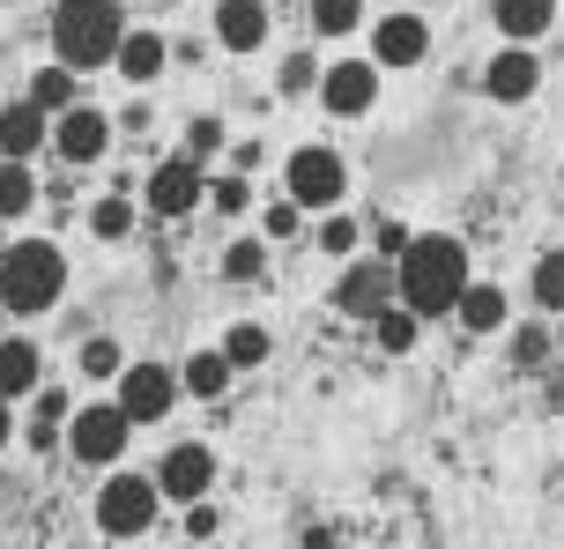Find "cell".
<instances>
[{
    "label": "cell",
    "mask_w": 564,
    "mask_h": 549,
    "mask_svg": "<svg viewBox=\"0 0 564 549\" xmlns=\"http://www.w3.org/2000/svg\"><path fill=\"white\" fill-rule=\"evenodd\" d=\"M394 275H401V305L416 319H438V312H453L460 289H468V245L446 238V231H423V238H409V253L394 261Z\"/></svg>",
    "instance_id": "1"
},
{
    "label": "cell",
    "mask_w": 564,
    "mask_h": 549,
    "mask_svg": "<svg viewBox=\"0 0 564 549\" xmlns=\"http://www.w3.org/2000/svg\"><path fill=\"white\" fill-rule=\"evenodd\" d=\"M67 297V253L53 238H23L0 253V305L8 312H53Z\"/></svg>",
    "instance_id": "2"
},
{
    "label": "cell",
    "mask_w": 564,
    "mask_h": 549,
    "mask_svg": "<svg viewBox=\"0 0 564 549\" xmlns=\"http://www.w3.org/2000/svg\"><path fill=\"white\" fill-rule=\"evenodd\" d=\"M119 37H127L119 0H59L53 8V53H59V67H75V75L119 59Z\"/></svg>",
    "instance_id": "3"
},
{
    "label": "cell",
    "mask_w": 564,
    "mask_h": 549,
    "mask_svg": "<svg viewBox=\"0 0 564 549\" xmlns=\"http://www.w3.org/2000/svg\"><path fill=\"white\" fill-rule=\"evenodd\" d=\"M156 497H164L156 475H105V491H97V527L127 542V535H141V527L156 520Z\"/></svg>",
    "instance_id": "4"
},
{
    "label": "cell",
    "mask_w": 564,
    "mask_h": 549,
    "mask_svg": "<svg viewBox=\"0 0 564 549\" xmlns=\"http://www.w3.org/2000/svg\"><path fill=\"white\" fill-rule=\"evenodd\" d=\"M127 431H134V424H127V408H119V402L75 408V416H67V453H75V461H89V468H105V461H119V453H127Z\"/></svg>",
    "instance_id": "5"
},
{
    "label": "cell",
    "mask_w": 564,
    "mask_h": 549,
    "mask_svg": "<svg viewBox=\"0 0 564 549\" xmlns=\"http://www.w3.org/2000/svg\"><path fill=\"white\" fill-rule=\"evenodd\" d=\"M282 186H290V201H297V208H341L349 172H341L335 149H297V156L282 164Z\"/></svg>",
    "instance_id": "6"
},
{
    "label": "cell",
    "mask_w": 564,
    "mask_h": 549,
    "mask_svg": "<svg viewBox=\"0 0 564 549\" xmlns=\"http://www.w3.org/2000/svg\"><path fill=\"white\" fill-rule=\"evenodd\" d=\"M186 386H178V372H164V364H127L119 372V408H127V424H164V408L178 402Z\"/></svg>",
    "instance_id": "7"
},
{
    "label": "cell",
    "mask_w": 564,
    "mask_h": 549,
    "mask_svg": "<svg viewBox=\"0 0 564 549\" xmlns=\"http://www.w3.org/2000/svg\"><path fill=\"white\" fill-rule=\"evenodd\" d=\"M371 97H379V67L371 59H335V67H319V105L335 119H365Z\"/></svg>",
    "instance_id": "8"
},
{
    "label": "cell",
    "mask_w": 564,
    "mask_h": 549,
    "mask_svg": "<svg viewBox=\"0 0 564 549\" xmlns=\"http://www.w3.org/2000/svg\"><path fill=\"white\" fill-rule=\"evenodd\" d=\"M394 297H401L394 261H365V267H349V275L335 283V305H341V312H357V319H379Z\"/></svg>",
    "instance_id": "9"
},
{
    "label": "cell",
    "mask_w": 564,
    "mask_h": 549,
    "mask_svg": "<svg viewBox=\"0 0 564 549\" xmlns=\"http://www.w3.org/2000/svg\"><path fill=\"white\" fill-rule=\"evenodd\" d=\"M200 201H208V186H200L194 156H164L149 172V216H194Z\"/></svg>",
    "instance_id": "10"
},
{
    "label": "cell",
    "mask_w": 564,
    "mask_h": 549,
    "mask_svg": "<svg viewBox=\"0 0 564 549\" xmlns=\"http://www.w3.org/2000/svg\"><path fill=\"white\" fill-rule=\"evenodd\" d=\"M423 53H431V23L423 15H379V30H371V67H423Z\"/></svg>",
    "instance_id": "11"
},
{
    "label": "cell",
    "mask_w": 564,
    "mask_h": 549,
    "mask_svg": "<svg viewBox=\"0 0 564 549\" xmlns=\"http://www.w3.org/2000/svg\"><path fill=\"white\" fill-rule=\"evenodd\" d=\"M105 142H112V119H105V112H89V105L59 112V127H53V156H59V164H97Z\"/></svg>",
    "instance_id": "12"
},
{
    "label": "cell",
    "mask_w": 564,
    "mask_h": 549,
    "mask_svg": "<svg viewBox=\"0 0 564 549\" xmlns=\"http://www.w3.org/2000/svg\"><path fill=\"white\" fill-rule=\"evenodd\" d=\"M208 483H216V453L208 446H171L164 453V468H156V491L164 497H208Z\"/></svg>",
    "instance_id": "13"
},
{
    "label": "cell",
    "mask_w": 564,
    "mask_h": 549,
    "mask_svg": "<svg viewBox=\"0 0 564 549\" xmlns=\"http://www.w3.org/2000/svg\"><path fill=\"white\" fill-rule=\"evenodd\" d=\"M535 83H542V67H535V53H528V45H506V53L482 67V89H490L498 105H520V97H535Z\"/></svg>",
    "instance_id": "14"
},
{
    "label": "cell",
    "mask_w": 564,
    "mask_h": 549,
    "mask_svg": "<svg viewBox=\"0 0 564 549\" xmlns=\"http://www.w3.org/2000/svg\"><path fill=\"white\" fill-rule=\"evenodd\" d=\"M37 386H45V356H37V342H23V334H0V402L37 394Z\"/></svg>",
    "instance_id": "15"
},
{
    "label": "cell",
    "mask_w": 564,
    "mask_h": 549,
    "mask_svg": "<svg viewBox=\"0 0 564 549\" xmlns=\"http://www.w3.org/2000/svg\"><path fill=\"white\" fill-rule=\"evenodd\" d=\"M216 37H224L230 53H253L260 37H268V8L260 0H216Z\"/></svg>",
    "instance_id": "16"
},
{
    "label": "cell",
    "mask_w": 564,
    "mask_h": 549,
    "mask_svg": "<svg viewBox=\"0 0 564 549\" xmlns=\"http://www.w3.org/2000/svg\"><path fill=\"white\" fill-rule=\"evenodd\" d=\"M37 149H45V112H37V105H8V112H0V156H8V164H23V156H37Z\"/></svg>",
    "instance_id": "17"
},
{
    "label": "cell",
    "mask_w": 564,
    "mask_h": 549,
    "mask_svg": "<svg viewBox=\"0 0 564 549\" xmlns=\"http://www.w3.org/2000/svg\"><path fill=\"white\" fill-rule=\"evenodd\" d=\"M178 386H186L194 402H224V394H230V356H224V349H194L186 372H178Z\"/></svg>",
    "instance_id": "18"
},
{
    "label": "cell",
    "mask_w": 564,
    "mask_h": 549,
    "mask_svg": "<svg viewBox=\"0 0 564 549\" xmlns=\"http://www.w3.org/2000/svg\"><path fill=\"white\" fill-rule=\"evenodd\" d=\"M112 67L127 75V83H156V75H164V37H156V30H127Z\"/></svg>",
    "instance_id": "19"
},
{
    "label": "cell",
    "mask_w": 564,
    "mask_h": 549,
    "mask_svg": "<svg viewBox=\"0 0 564 549\" xmlns=\"http://www.w3.org/2000/svg\"><path fill=\"white\" fill-rule=\"evenodd\" d=\"M453 312H460L468 334H498V327H506V289H498V283H468Z\"/></svg>",
    "instance_id": "20"
},
{
    "label": "cell",
    "mask_w": 564,
    "mask_h": 549,
    "mask_svg": "<svg viewBox=\"0 0 564 549\" xmlns=\"http://www.w3.org/2000/svg\"><path fill=\"white\" fill-rule=\"evenodd\" d=\"M550 15H557V0H498V30H506L512 45L542 37V30H550Z\"/></svg>",
    "instance_id": "21"
},
{
    "label": "cell",
    "mask_w": 564,
    "mask_h": 549,
    "mask_svg": "<svg viewBox=\"0 0 564 549\" xmlns=\"http://www.w3.org/2000/svg\"><path fill=\"white\" fill-rule=\"evenodd\" d=\"M30 105H37V112H75V67H37V75H30Z\"/></svg>",
    "instance_id": "22"
},
{
    "label": "cell",
    "mask_w": 564,
    "mask_h": 549,
    "mask_svg": "<svg viewBox=\"0 0 564 549\" xmlns=\"http://www.w3.org/2000/svg\"><path fill=\"white\" fill-rule=\"evenodd\" d=\"M67 416H75V408H67V394H53V386H37V402H30V446L45 453V446H53V438L67 431Z\"/></svg>",
    "instance_id": "23"
},
{
    "label": "cell",
    "mask_w": 564,
    "mask_h": 549,
    "mask_svg": "<svg viewBox=\"0 0 564 549\" xmlns=\"http://www.w3.org/2000/svg\"><path fill=\"white\" fill-rule=\"evenodd\" d=\"M230 356V372H253V364H268V327H253V319H238V327H224V342H216Z\"/></svg>",
    "instance_id": "24"
},
{
    "label": "cell",
    "mask_w": 564,
    "mask_h": 549,
    "mask_svg": "<svg viewBox=\"0 0 564 549\" xmlns=\"http://www.w3.org/2000/svg\"><path fill=\"white\" fill-rule=\"evenodd\" d=\"M357 15H365V0H312V30L319 37H349Z\"/></svg>",
    "instance_id": "25"
},
{
    "label": "cell",
    "mask_w": 564,
    "mask_h": 549,
    "mask_svg": "<svg viewBox=\"0 0 564 549\" xmlns=\"http://www.w3.org/2000/svg\"><path fill=\"white\" fill-rule=\"evenodd\" d=\"M260 267H268V238H238L224 253V275L230 283H260Z\"/></svg>",
    "instance_id": "26"
},
{
    "label": "cell",
    "mask_w": 564,
    "mask_h": 549,
    "mask_svg": "<svg viewBox=\"0 0 564 549\" xmlns=\"http://www.w3.org/2000/svg\"><path fill=\"white\" fill-rule=\"evenodd\" d=\"M30 201H37V178L23 164H0V216H23Z\"/></svg>",
    "instance_id": "27"
},
{
    "label": "cell",
    "mask_w": 564,
    "mask_h": 549,
    "mask_svg": "<svg viewBox=\"0 0 564 549\" xmlns=\"http://www.w3.org/2000/svg\"><path fill=\"white\" fill-rule=\"evenodd\" d=\"M535 305L542 312H564V253H542L535 261Z\"/></svg>",
    "instance_id": "28"
},
{
    "label": "cell",
    "mask_w": 564,
    "mask_h": 549,
    "mask_svg": "<svg viewBox=\"0 0 564 549\" xmlns=\"http://www.w3.org/2000/svg\"><path fill=\"white\" fill-rule=\"evenodd\" d=\"M208 208H216V216H246V208H253V186H246L238 172H230V178H208Z\"/></svg>",
    "instance_id": "29"
},
{
    "label": "cell",
    "mask_w": 564,
    "mask_h": 549,
    "mask_svg": "<svg viewBox=\"0 0 564 549\" xmlns=\"http://www.w3.org/2000/svg\"><path fill=\"white\" fill-rule=\"evenodd\" d=\"M371 327H379V349H416V312H394V305H387V312L371 319Z\"/></svg>",
    "instance_id": "30"
},
{
    "label": "cell",
    "mask_w": 564,
    "mask_h": 549,
    "mask_svg": "<svg viewBox=\"0 0 564 549\" xmlns=\"http://www.w3.org/2000/svg\"><path fill=\"white\" fill-rule=\"evenodd\" d=\"M83 372H89V378H119V372H127V356H119V342H112V334L83 342Z\"/></svg>",
    "instance_id": "31"
},
{
    "label": "cell",
    "mask_w": 564,
    "mask_h": 549,
    "mask_svg": "<svg viewBox=\"0 0 564 549\" xmlns=\"http://www.w3.org/2000/svg\"><path fill=\"white\" fill-rule=\"evenodd\" d=\"M550 349H557V334H550V327H520V334H512V364H520V372H535Z\"/></svg>",
    "instance_id": "32"
},
{
    "label": "cell",
    "mask_w": 564,
    "mask_h": 549,
    "mask_svg": "<svg viewBox=\"0 0 564 549\" xmlns=\"http://www.w3.org/2000/svg\"><path fill=\"white\" fill-rule=\"evenodd\" d=\"M89 231H97V238H127V231H134V208H127V201H97V208H89Z\"/></svg>",
    "instance_id": "33"
},
{
    "label": "cell",
    "mask_w": 564,
    "mask_h": 549,
    "mask_svg": "<svg viewBox=\"0 0 564 549\" xmlns=\"http://www.w3.org/2000/svg\"><path fill=\"white\" fill-rule=\"evenodd\" d=\"M319 245H327V253H357V216H327V223H319Z\"/></svg>",
    "instance_id": "34"
},
{
    "label": "cell",
    "mask_w": 564,
    "mask_h": 549,
    "mask_svg": "<svg viewBox=\"0 0 564 549\" xmlns=\"http://www.w3.org/2000/svg\"><path fill=\"white\" fill-rule=\"evenodd\" d=\"M216 527H224V513H216L208 497H194V505H186V535H194V542H208Z\"/></svg>",
    "instance_id": "35"
},
{
    "label": "cell",
    "mask_w": 564,
    "mask_h": 549,
    "mask_svg": "<svg viewBox=\"0 0 564 549\" xmlns=\"http://www.w3.org/2000/svg\"><path fill=\"white\" fill-rule=\"evenodd\" d=\"M260 238H297V201H275L260 216Z\"/></svg>",
    "instance_id": "36"
},
{
    "label": "cell",
    "mask_w": 564,
    "mask_h": 549,
    "mask_svg": "<svg viewBox=\"0 0 564 549\" xmlns=\"http://www.w3.org/2000/svg\"><path fill=\"white\" fill-rule=\"evenodd\" d=\"M312 83H319V67H312L305 53H297V59H282V89H312Z\"/></svg>",
    "instance_id": "37"
},
{
    "label": "cell",
    "mask_w": 564,
    "mask_h": 549,
    "mask_svg": "<svg viewBox=\"0 0 564 549\" xmlns=\"http://www.w3.org/2000/svg\"><path fill=\"white\" fill-rule=\"evenodd\" d=\"M401 253H409V231L387 216V223H379V261H401Z\"/></svg>",
    "instance_id": "38"
},
{
    "label": "cell",
    "mask_w": 564,
    "mask_h": 549,
    "mask_svg": "<svg viewBox=\"0 0 564 549\" xmlns=\"http://www.w3.org/2000/svg\"><path fill=\"white\" fill-rule=\"evenodd\" d=\"M8 438H15V416H8V402H0V446H8Z\"/></svg>",
    "instance_id": "39"
},
{
    "label": "cell",
    "mask_w": 564,
    "mask_h": 549,
    "mask_svg": "<svg viewBox=\"0 0 564 549\" xmlns=\"http://www.w3.org/2000/svg\"><path fill=\"white\" fill-rule=\"evenodd\" d=\"M557 349H564V319H557Z\"/></svg>",
    "instance_id": "40"
},
{
    "label": "cell",
    "mask_w": 564,
    "mask_h": 549,
    "mask_svg": "<svg viewBox=\"0 0 564 549\" xmlns=\"http://www.w3.org/2000/svg\"><path fill=\"white\" fill-rule=\"evenodd\" d=\"M0 253H8V238H0Z\"/></svg>",
    "instance_id": "41"
},
{
    "label": "cell",
    "mask_w": 564,
    "mask_h": 549,
    "mask_svg": "<svg viewBox=\"0 0 564 549\" xmlns=\"http://www.w3.org/2000/svg\"><path fill=\"white\" fill-rule=\"evenodd\" d=\"M194 549H200V542H194Z\"/></svg>",
    "instance_id": "42"
}]
</instances>
